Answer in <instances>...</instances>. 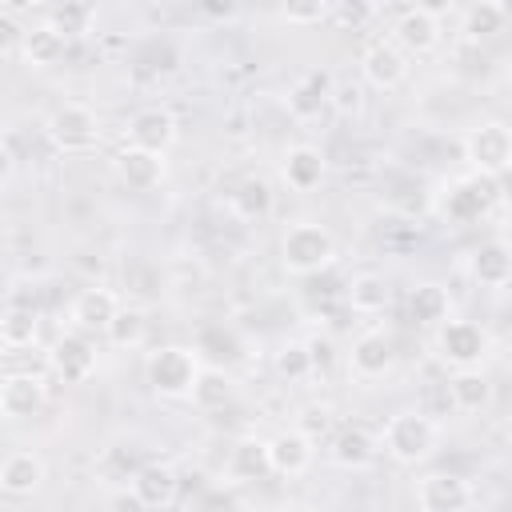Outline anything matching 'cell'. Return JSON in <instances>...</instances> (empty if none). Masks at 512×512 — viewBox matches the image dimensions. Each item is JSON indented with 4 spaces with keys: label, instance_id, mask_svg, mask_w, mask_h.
Returning <instances> with one entry per match:
<instances>
[{
    "label": "cell",
    "instance_id": "obj_30",
    "mask_svg": "<svg viewBox=\"0 0 512 512\" xmlns=\"http://www.w3.org/2000/svg\"><path fill=\"white\" fill-rule=\"evenodd\" d=\"M0 340H4V348H12V352L32 348V344L40 340V316H36V308H28V304H8V308H4V320H0Z\"/></svg>",
    "mask_w": 512,
    "mask_h": 512
},
{
    "label": "cell",
    "instance_id": "obj_19",
    "mask_svg": "<svg viewBox=\"0 0 512 512\" xmlns=\"http://www.w3.org/2000/svg\"><path fill=\"white\" fill-rule=\"evenodd\" d=\"M116 312H120V296L112 288H104V284L80 288L76 300H72V308H68V316H72V324L80 332H100V336L108 332V324H112Z\"/></svg>",
    "mask_w": 512,
    "mask_h": 512
},
{
    "label": "cell",
    "instance_id": "obj_36",
    "mask_svg": "<svg viewBox=\"0 0 512 512\" xmlns=\"http://www.w3.org/2000/svg\"><path fill=\"white\" fill-rule=\"evenodd\" d=\"M296 428H300V432H308L312 440H324V436H332L336 416H332V408H328V404H308V408H300Z\"/></svg>",
    "mask_w": 512,
    "mask_h": 512
},
{
    "label": "cell",
    "instance_id": "obj_1",
    "mask_svg": "<svg viewBox=\"0 0 512 512\" xmlns=\"http://www.w3.org/2000/svg\"><path fill=\"white\" fill-rule=\"evenodd\" d=\"M280 264L292 276H316L336 264V236L316 220H296L280 236Z\"/></svg>",
    "mask_w": 512,
    "mask_h": 512
},
{
    "label": "cell",
    "instance_id": "obj_13",
    "mask_svg": "<svg viewBox=\"0 0 512 512\" xmlns=\"http://www.w3.org/2000/svg\"><path fill=\"white\" fill-rule=\"evenodd\" d=\"M268 456H272V476H304L316 460V440L300 428H284L276 436H268Z\"/></svg>",
    "mask_w": 512,
    "mask_h": 512
},
{
    "label": "cell",
    "instance_id": "obj_39",
    "mask_svg": "<svg viewBox=\"0 0 512 512\" xmlns=\"http://www.w3.org/2000/svg\"><path fill=\"white\" fill-rule=\"evenodd\" d=\"M0 8L8 20H24V16H32V8H40V0H0Z\"/></svg>",
    "mask_w": 512,
    "mask_h": 512
},
{
    "label": "cell",
    "instance_id": "obj_11",
    "mask_svg": "<svg viewBox=\"0 0 512 512\" xmlns=\"http://www.w3.org/2000/svg\"><path fill=\"white\" fill-rule=\"evenodd\" d=\"M48 404V384L40 372H8L0 384V412L8 420H28Z\"/></svg>",
    "mask_w": 512,
    "mask_h": 512
},
{
    "label": "cell",
    "instance_id": "obj_12",
    "mask_svg": "<svg viewBox=\"0 0 512 512\" xmlns=\"http://www.w3.org/2000/svg\"><path fill=\"white\" fill-rule=\"evenodd\" d=\"M380 436L372 432V428H364V424H344V428H336L332 436H328V456H332V464H340V468H348V472H360V468H368L376 456H380Z\"/></svg>",
    "mask_w": 512,
    "mask_h": 512
},
{
    "label": "cell",
    "instance_id": "obj_16",
    "mask_svg": "<svg viewBox=\"0 0 512 512\" xmlns=\"http://www.w3.org/2000/svg\"><path fill=\"white\" fill-rule=\"evenodd\" d=\"M328 176V156L316 144H288L280 156V180L292 192H312Z\"/></svg>",
    "mask_w": 512,
    "mask_h": 512
},
{
    "label": "cell",
    "instance_id": "obj_3",
    "mask_svg": "<svg viewBox=\"0 0 512 512\" xmlns=\"http://www.w3.org/2000/svg\"><path fill=\"white\" fill-rule=\"evenodd\" d=\"M200 368L204 364H200V356L188 344H164V348L148 352V360H144L148 388L156 396H164V400H188Z\"/></svg>",
    "mask_w": 512,
    "mask_h": 512
},
{
    "label": "cell",
    "instance_id": "obj_17",
    "mask_svg": "<svg viewBox=\"0 0 512 512\" xmlns=\"http://www.w3.org/2000/svg\"><path fill=\"white\" fill-rule=\"evenodd\" d=\"M392 364H396V348L384 332H360L348 348V372L356 380H380L392 372Z\"/></svg>",
    "mask_w": 512,
    "mask_h": 512
},
{
    "label": "cell",
    "instance_id": "obj_31",
    "mask_svg": "<svg viewBox=\"0 0 512 512\" xmlns=\"http://www.w3.org/2000/svg\"><path fill=\"white\" fill-rule=\"evenodd\" d=\"M408 312H412L416 324H432L436 328V324H444L452 316V300H448V292L440 284L424 280V284H416L408 292Z\"/></svg>",
    "mask_w": 512,
    "mask_h": 512
},
{
    "label": "cell",
    "instance_id": "obj_21",
    "mask_svg": "<svg viewBox=\"0 0 512 512\" xmlns=\"http://www.w3.org/2000/svg\"><path fill=\"white\" fill-rule=\"evenodd\" d=\"M68 48V32L60 24H32L20 32V60L28 68H52Z\"/></svg>",
    "mask_w": 512,
    "mask_h": 512
},
{
    "label": "cell",
    "instance_id": "obj_4",
    "mask_svg": "<svg viewBox=\"0 0 512 512\" xmlns=\"http://www.w3.org/2000/svg\"><path fill=\"white\" fill-rule=\"evenodd\" d=\"M464 148V160L472 164V172L480 176H504L512 172V128L504 120H480L464 132L460 140Z\"/></svg>",
    "mask_w": 512,
    "mask_h": 512
},
{
    "label": "cell",
    "instance_id": "obj_14",
    "mask_svg": "<svg viewBox=\"0 0 512 512\" xmlns=\"http://www.w3.org/2000/svg\"><path fill=\"white\" fill-rule=\"evenodd\" d=\"M472 500H476L472 484L464 476H456V472H432V476H424L416 484V504L424 512H460Z\"/></svg>",
    "mask_w": 512,
    "mask_h": 512
},
{
    "label": "cell",
    "instance_id": "obj_8",
    "mask_svg": "<svg viewBox=\"0 0 512 512\" xmlns=\"http://www.w3.org/2000/svg\"><path fill=\"white\" fill-rule=\"evenodd\" d=\"M168 152H156V148H140V144H124L112 160V172L120 176V184L136 188V192H152L164 184L168 176Z\"/></svg>",
    "mask_w": 512,
    "mask_h": 512
},
{
    "label": "cell",
    "instance_id": "obj_6",
    "mask_svg": "<svg viewBox=\"0 0 512 512\" xmlns=\"http://www.w3.org/2000/svg\"><path fill=\"white\" fill-rule=\"evenodd\" d=\"M44 132L60 152H92L100 144V116L80 100H64L52 108Z\"/></svg>",
    "mask_w": 512,
    "mask_h": 512
},
{
    "label": "cell",
    "instance_id": "obj_41",
    "mask_svg": "<svg viewBox=\"0 0 512 512\" xmlns=\"http://www.w3.org/2000/svg\"><path fill=\"white\" fill-rule=\"evenodd\" d=\"M500 8H504V16H512V0H496Z\"/></svg>",
    "mask_w": 512,
    "mask_h": 512
},
{
    "label": "cell",
    "instance_id": "obj_37",
    "mask_svg": "<svg viewBox=\"0 0 512 512\" xmlns=\"http://www.w3.org/2000/svg\"><path fill=\"white\" fill-rule=\"evenodd\" d=\"M308 352H312V368H316V372L332 364V340H328V336H324V340L312 336V340H308Z\"/></svg>",
    "mask_w": 512,
    "mask_h": 512
},
{
    "label": "cell",
    "instance_id": "obj_20",
    "mask_svg": "<svg viewBox=\"0 0 512 512\" xmlns=\"http://www.w3.org/2000/svg\"><path fill=\"white\" fill-rule=\"evenodd\" d=\"M128 488H132V504H140V508H168V504H176L180 476L168 464H140L132 472Z\"/></svg>",
    "mask_w": 512,
    "mask_h": 512
},
{
    "label": "cell",
    "instance_id": "obj_2",
    "mask_svg": "<svg viewBox=\"0 0 512 512\" xmlns=\"http://www.w3.org/2000/svg\"><path fill=\"white\" fill-rule=\"evenodd\" d=\"M380 444H384V456L404 464V468L408 464H424L440 444V428H436V420L428 412L404 408V412L388 416V424L380 432Z\"/></svg>",
    "mask_w": 512,
    "mask_h": 512
},
{
    "label": "cell",
    "instance_id": "obj_24",
    "mask_svg": "<svg viewBox=\"0 0 512 512\" xmlns=\"http://www.w3.org/2000/svg\"><path fill=\"white\" fill-rule=\"evenodd\" d=\"M444 392H448V404L456 412H468V416H476L492 404V380L480 368H456L452 380L444 384Z\"/></svg>",
    "mask_w": 512,
    "mask_h": 512
},
{
    "label": "cell",
    "instance_id": "obj_7",
    "mask_svg": "<svg viewBox=\"0 0 512 512\" xmlns=\"http://www.w3.org/2000/svg\"><path fill=\"white\" fill-rule=\"evenodd\" d=\"M360 80L380 92L400 88L408 80V52L396 40H368L360 52Z\"/></svg>",
    "mask_w": 512,
    "mask_h": 512
},
{
    "label": "cell",
    "instance_id": "obj_29",
    "mask_svg": "<svg viewBox=\"0 0 512 512\" xmlns=\"http://www.w3.org/2000/svg\"><path fill=\"white\" fill-rule=\"evenodd\" d=\"M328 92H332V80L308 72L288 88V112L296 120H312V116H320V108H328Z\"/></svg>",
    "mask_w": 512,
    "mask_h": 512
},
{
    "label": "cell",
    "instance_id": "obj_22",
    "mask_svg": "<svg viewBox=\"0 0 512 512\" xmlns=\"http://www.w3.org/2000/svg\"><path fill=\"white\" fill-rule=\"evenodd\" d=\"M272 476V456H268V440L260 436H240L228 448V480L232 484H256Z\"/></svg>",
    "mask_w": 512,
    "mask_h": 512
},
{
    "label": "cell",
    "instance_id": "obj_23",
    "mask_svg": "<svg viewBox=\"0 0 512 512\" xmlns=\"http://www.w3.org/2000/svg\"><path fill=\"white\" fill-rule=\"evenodd\" d=\"M468 276L480 288H504L512 280V248L500 240H484L468 252Z\"/></svg>",
    "mask_w": 512,
    "mask_h": 512
},
{
    "label": "cell",
    "instance_id": "obj_40",
    "mask_svg": "<svg viewBox=\"0 0 512 512\" xmlns=\"http://www.w3.org/2000/svg\"><path fill=\"white\" fill-rule=\"evenodd\" d=\"M452 4H456V0H416V8H424V12H432V16H444Z\"/></svg>",
    "mask_w": 512,
    "mask_h": 512
},
{
    "label": "cell",
    "instance_id": "obj_15",
    "mask_svg": "<svg viewBox=\"0 0 512 512\" xmlns=\"http://www.w3.org/2000/svg\"><path fill=\"white\" fill-rule=\"evenodd\" d=\"M440 16L424 12V8H404L396 20H392V40L408 52V56H428L440 48Z\"/></svg>",
    "mask_w": 512,
    "mask_h": 512
},
{
    "label": "cell",
    "instance_id": "obj_18",
    "mask_svg": "<svg viewBox=\"0 0 512 512\" xmlns=\"http://www.w3.org/2000/svg\"><path fill=\"white\" fill-rule=\"evenodd\" d=\"M176 136H180V124L164 104H148V108L132 112V120H128V144L168 152L176 144Z\"/></svg>",
    "mask_w": 512,
    "mask_h": 512
},
{
    "label": "cell",
    "instance_id": "obj_33",
    "mask_svg": "<svg viewBox=\"0 0 512 512\" xmlns=\"http://www.w3.org/2000/svg\"><path fill=\"white\" fill-rule=\"evenodd\" d=\"M504 8L496 4V0H476L468 12H464V36L468 40H488V36H496L500 28H504Z\"/></svg>",
    "mask_w": 512,
    "mask_h": 512
},
{
    "label": "cell",
    "instance_id": "obj_35",
    "mask_svg": "<svg viewBox=\"0 0 512 512\" xmlns=\"http://www.w3.org/2000/svg\"><path fill=\"white\" fill-rule=\"evenodd\" d=\"M328 12H332V0H280V16L288 24H300V28L320 24Z\"/></svg>",
    "mask_w": 512,
    "mask_h": 512
},
{
    "label": "cell",
    "instance_id": "obj_25",
    "mask_svg": "<svg viewBox=\"0 0 512 512\" xmlns=\"http://www.w3.org/2000/svg\"><path fill=\"white\" fill-rule=\"evenodd\" d=\"M228 204H232V212H236L240 220L256 224V220H264V216L272 212V204H276V192H272V184H268L264 176H244V180L232 188Z\"/></svg>",
    "mask_w": 512,
    "mask_h": 512
},
{
    "label": "cell",
    "instance_id": "obj_27",
    "mask_svg": "<svg viewBox=\"0 0 512 512\" xmlns=\"http://www.w3.org/2000/svg\"><path fill=\"white\" fill-rule=\"evenodd\" d=\"M104 340L116 348V352H132L148 340V312L140 304H120V312L112 316Z\"/></svg>",
    "mask_w": 512,
    "mask_h": 512
},
{
    "label": "cell",
    "instance_id": "obj_10",
    "mask_svg": "<svg viewBox=\"0 0 512 512\" xmlns=\"http://www.w3.org/2000/svg\"><path fill=\"white\" fill-rule=\"evenodd\" d=\"M48 480V464L40 452L32 448H12L4 460H0V492L12 496V500H24L32 492H40Z\"/></svg>",
    "mask_w": 512,
    "mask_h": 512
},
{
    "label": "cell",
    "instance_id": "obj_32",
    "mask_svg": "<svg viewBox=\"0 0 512 512\" xmlns=\"http://www.w3.org/2000/svg\"><path fill=\"white\" fill-rule=\"evenodd\" d=\"M272 368H276V376H284L288 384L316 376V368H312V352H308V340H284V344L272 352Z\"/></svg>",
    "mask_w": 512,
    "mask_h": 512
},
{
    "label": "cell",
    "instance_id": "obj_5",
    "mask_svg": "<svg viewBox=\"0 0 512 512\" xmlns=\"http://www.w3.org/2000/svg\"><path fill=\"white\" fill-rule=\"evenodd\" d=\"M436 356L452 368H480L484 356L492 352V340L488 332L476 324V320H460V316H448L444 324H436Z\"/></svg>",
    "mask_w": 512,
    "mask_h": 512
},
{
    "label": "cell",
    "instance_id": "obj_34",
    "mask_svg": "<svg viewBox=\"0 0 512 512\" xmlns=\"http://www.w3.org/2000/svg\"><path fill=\"white\" fill-rule=\"evenodd\" d=\"M364 84L360 80H332V92H328V108L336 116H360L364 112Z\"/></svg>",
    "mask_w": 512,
    "mask_h": 512
},
{
    "label": "cell",
    "instance_id": "obj_38",
    "mask_svg": "<svg viewBox=\"0 0 512 512\" xmlns=\"http://www.w3.org/2000/svg\"><path fill=\"white\" fill-rule=\"evenodd\" d=\"M200 8H204L212 20H232L236 8H240V0H200Z\"/></svg>",
    "mask_w": 512,
    "mask_h": 512
},
{
    "label": "cell",
    "instance_id": "obj_26",
    "mask_svg": "<svg viewBox=\"0 0 512 512\" xmlns=\"http://www.w3.org/2000/svg\"><path fill=\"white\" fill-rule=\"evenodd\" d=\"M392 304V284L380 272H356L348 280V308L360 316H376Z\"/></svg>",
    "mask_w": 512,
    "mask_h": 512
},
{
    "label": "cell",
    "instance_id": "obj_9",
    "mask_svg": "<svg viewBox=\"0 0 512 512\" xmlns=\"http://www.w3.org/2000/svg\"><path fill=\"white\" fill-rule=\"evenodd\" d=\"M48 368L64 380V384H84L92 372H96V348L88 340V332H64L52 352H48Z\"/></svg>",
    "mask_w": 512,
    "mask_h": 512
},
{
    "label": "cell",
    "instance_id": "obj_28",
    "mask_svg": "<svg viewBox=\"0 0 512 512\" xmlns=\"http://www.w3.org/2000/svg\"><path fill=\"white\" fill-rule=\"evenodd\" d=\"M188 400H192L200 412H220L224 404L236 400V380H232L224 368H200V376H196Z\"/></svg>",
    "mask_w": 512,
    "mask_h": 512
}]
</instances>
